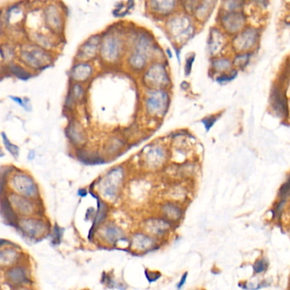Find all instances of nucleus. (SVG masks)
<instances>
[{
  "mask_svg": "<svg viewBox=\"0 0 290 290\" xmlns=\"http://www.w3.org/2000/svg\"><path fill=\"white\" fill-rule=\"evenodd\" d=\"M126 172L121 166L109 169L97 180V194L108 204H114L121 195L124 185Z\"/></svg>",
  "mask_w": 290,
  "mask_h": 290,
  "instance_id": "obj_1",
  "label": "nucleus"
},
{
  "mask_svg": "<svg viewBox=\"0 0 290 290\" xmlns=\"http://www.w3.org/2000/svg\"><path fill=\"white\" fill-rule=\"evenodd\" d=\"M95 238L106 247L125 249V250L129 251V237H127L125 230L115 221L108 220L100 226L97 230Z\"/></svg>",
  "mask_w": 290,
  "mask_h": 290,
  "instance_id": "obj_2",
  "label": "nucleus"
},
{
  "mask_svg": "<svg viewBox=\"0 0 290 290\" xmlns=\"http://www.w3.org/2000/svg\"><path fill=\"white\" fill-rule=\"evenodd\" d=\"M19 56L22 63L34 70L44 69L52 62V56L47 49L36 43H26L21 46Z\"/></svg>",
  "mask_w": 290,
  "mask_h": 290,
  "instance_id": "obj_3",
  "label": "nucleus"
},
{
  "mask_svg": "<svg viewBox=\"0 0 290 290\" xmlns=\"http://www.w3.org/2000/svg\"><path fill=\"white\" fill-rule=\"evenodd\" d=\"M177 226L159 214H152L142 220L140 230L163 242Z\"/></svg>",
  "mask_w": 290,
  "mask_h": 290,
  "instance_id": "obj_4",
  "label": "nucleus"
},
{
  "mask_svg": "<svg viewBox=\"0 0 290 290\" xmlns=\"http://www.w3.org/2000/svg\"><path fill=\"white\" fill-rule=\"evenodd\" d=\"M124 40L115 32L106 34L100 43V54L107 62L119 61L124 52Z\"/></svg>",
  "mask_w": 290,
  "mask_h": 290,
  "instance_id": "obj_5",
  "label": "nucleus"
},
{
  "mask_svg": "<svg viewBox=\"0 0 290 290\" xmlns=\"http://www.w3.org/2000/svg\"><path fill=\"white\" fill-rule=\"evenodd\" d=\"M129 242V252L139 255L157 250L162 243L157 238L140 229L131 234Z\"/></svg>",
  "mask_w": 290,
  "mask_h": 290,
  "instance_id": "obj_6",
  "label": "nucleus"
},
{
  "mask_svg": "<svg viewBox=\"0 0 290 290\" xmlns=\"http://www.w3.org/2000/svg\"><path fill=\"white\" fill-rule=\"evenodd\" d=\"M166 29L171 37L178 43L187 42L193 35V23L187 15H176L169 20Z\"/></svg>",
  "mask_w": 290,
  "mask_h": 290,
  "instance_id": "obj_7",
  "label": "nucleus"
},
{
  "mask_svg": "<svg viewBox=\"0 0 290 290\" xmlns=\"http://www.w3.org/2000/svg\"><path fill=\"white\" fill-rule=\"evenodd\" d=\"M169 103V94L166 89H149L145 95V109L151 116L163 117Z\"/></svg>",
  "mask_w": 290,
  "mask_h": 290,
  "instance_id": "obj_8",
  "label": "nucleus"
},
{
  "mask_svg": "<svg viewBox=\"0 0 290 290\" xmlns=\"http://www.w3.org/2000/svg\"><path fill=\"white\" fill-rule=\"evenodd\" d=\"M144 82L149 89H166L171 80L165 65L160 62L151 65L144 74Z\"/></svg>",
  "mask_w": 290,
  "mask_h": 290,
  "instance_id": "obj_9",
  "label": "nucleus"
},
{
  "mask_svg": "<svg viewBox=\"0 0 290 290\" xmlns=\"http://www.w3.org/2000/svg\"><path fill=\"white\" fill-rule=\"evenodd\" d=\"M10 186L18 195L27 199L38 196V188L34 179L25 173H17L10 178Z\"/></svg>",
  "mask_w": 290,
  "mask_h": 290,
  "instance_id": "obj_10",
  "label": "nucleus"
},
{
  "mask_svg": "<svg viewBox=\"0 0 290 290\" xmlns=\"http://www.w3.org/2000/svg\"><path fill=\"white\" fill-rule=\"evenodd\" d=\"M90 193L94 199H97V208H98L95 212V216L93 220V224H92L90 230L88 232V240L90 242H94L97 230L99 229L100 226H102L108 220L110 208H109V204L101 199L97 193H94V191H90Z\"/></svg>",
  "mask_w": 290,
  "mask_h": 290,
  "instance_id": "obj_11",
  "label": "nucleus"
},
{
  "mask_svg": "<svg viewBox=\"0 0 290 290\" xmlns=\"http://www.w3.org/2000/svg\"><path fill=\"white\" fill-rule=\"evenodd\" d=\"M184 207L176 202L165 200L158 206V214L179 226L184 216Z\"/></svg>",
  "mask_w": 290,
  "mask_h": 290,
  "instance_id": "obj_12",
  "label": "nucleus"
},
{
  "mask_svg": "<svg viewBox=\"0 0 290 290\" xmlns=\"http://www.w3.org/2000/svg\"><path fill=\"white\" fill-rule=\"evenodd\" d=\"M43 15L47 28L55 34L61 33L64 28V18L59 7L49 4L44 9Z\"/></svg>",
  "mask_w": 290,
  "mask_h": 290,
  "instance_id": "obj_13",
  "label": "nucleus"
},
{
  "mask_svg": "<svg viewBox=\"0 0 290 290\" xmlns=\"http://www.w3.org/2000/svg\"><path fill=\"white\" fill-rule=\"evenodd\" d=\"M145 165L149 168H158L166 162L167 154L166 150L161 146L154 145L145 153Z\"/></svg>",
  "mask_w": 290,
  "mask_h": 290,
  "instance_id": "obj_14",
  "label": "nucleus"
},
{
  "mask_svg": "<svg viewBox=\"0 0 290 290\" xmlns=\"http://www.w3.org/2000/svg\"><path fill=\"white\" fill-rule=\"evenodd\" d=\"M21 232L30 238H39L47 231V225L43 221L35 219H26L19 222Z\"/></svg>",
  "mask_w": 290,
  "mask_h": 290,
  "instance_id": "obj_15",
  "label": "nucleus"
},
{
  "mask_svg": "<svg viewBox=\"0 0 290 290\" xmlns=\"http://www.w3.org/2000/svg\"><path fill=\"white\" fill-rule=\"evenodd\" d=\"M100 43H101V39L100 36L94 35L83 43V44L80 47L76 55L78 56L81 61L88 62V60L94 58L96 56L97 53L99 52L100 49Z\"/></svg>",
  "mask_w": 290,
  "mask_h": 290,
  "instance_id": "obj_16",
  "label": "nucleus"
},
{
  "mask_svg": "<svg viewBox=\"0 0 290 290\" xmlns=\"http://www.w3.org/2000/svg\"><path fill=\"white\" fill-rule=\"evenodd\" d=\"M93 74H94V67H92L88 62L79 61L71 69L70 77L76 83H80L87 82L88 80H90Z\"/></svg>",
  "mask_w": 290,
  "mask_h": 290,
  "instance_id": "obj_17",
  "label": "nucleus"
},
{
  "mask_svg": "<svg viewBox=\"0 0 290 290\" xmlns=\"http://www.w3.org/2000/svg\"><path fill=\"white\" fill-rule=\"evenodd\" d=\"M9 201L13 208L18 211L20 214L28 215L34 212V205L25 197L18 194H13L9 197Z\"/></svg>",
  "mask_w": 290,
  "mask_h": 290,
  "instance_id": "obj_18",
  "label": "nucleus"
},
{
  "mask_svg": "<svg viewBox=\"0 0 290 290\" xmlns=\"http://www.w3.org/2000/svg\"><path fill=\"white\" fill-rule=\"evenodd\" d=\"M6 278L9 284L14 286H19L28 282V272L22 266H15L7 271Z\"/></svg>",
  "mask_w": 290,
  "mask_h": 290,
  "instance_id": "obj_19",
  "label": "nucleus"
},
{
  "mask_svg": "<svg viewBox=\"0 0 290 290\" xmlns=\"http://www.w3.org/2000/svg\"><path fill=\"white\" fill-rule=\"evenodd\" d=\"M244 22V16L239 13H227L221 18V23L224 28L231 33L241 28Z\"/></svg>",
  "mask_w": 290,
  "mask_h": 290,
  "instance_id": "obj_20",
  "label": "nucleus"
},
{
  "mask_svg": "<svg viewBox=\"0 0 290 290\" xmlns=\"http://www.w3.org/2000/svg\"><path fill=\"white\" fill-rule=\"evenodd\" d=\"M150 9L154 15L166 16L171 15L177 8L178 2L175 1H152L149 2Z\"/></svg>",
  "mask_w": 290,
  "mask_h": 290,
  "instance_id": "obj_21",
  "label": "nucleus"
},
{
  "mask_svg": "<svg viewBox=\"0 0 290 290\" xmlns=\"http://www.w3.org/2000/svg\"><path fill=\"white\" fill-rule=\"evenodd\" d=\"M167 193H168L167 195L169 196V198L166 200L176 202L180 205H183L184 202L187 200V189L185 188L184 186L179 185V184L170 187Z\"/></svg>",
  "mask_w": 290,
  "mask_h": 290,
  "instance_id": "obj_22",
  "label": "nucleus"
},
{
  "mask_svg": "<svg viewBox=\"0 0 290 290\" xmlns=\"http://www.w3.org/2000/svg\"><path fill=\"white\" fill-rule=\"evenodd\" d=\"M67 129V135L69 137L70 141H72L73 144L79 145L85 141L84 132L82 130V127L77 124H74V123L70 124Z\"/></svg>",
  "mask_w": 290,
  "mask_h": 290,
  "instance_id": "obj_23",
  "label": "nucleus"
},
{
  "mask_svg": "<svg viewBox=\"0 0 290 290\" xmlns=\"http://www.w3.org/2000/svg\"><path fill=\"white\" fill-rule=\"evenodd\" d=\"M223 45V38L217 29H213L209 40V50L212 55H215Z\"/></svg>",
  "mask_w": 290,
  "mask_h": 290,
  "instance_id": "obj_24",
  "label": "nucleus"
},
{
  "mask_svg": "<svg viewBox=\"0 0 290 290\" xmlns=\"http://www.w3.org/2000/svg\"><path fill=\"white\" fill-rule=\"evenodd\" d=\"M84 96V89L80 83H74L70 89L69 94L67 96V104L69 107L76 104V102L81 101Z\"/></svg>",
  "mask_w": 290,
  "mask_h": 290,
  "instance_id": "obj_25",
  "label": "nucleus"
},
{
  "mask_svg": "<svg viewBox=\"0 0 290 290\" xmlns=\"http://www.w3.org/2000/svg\"><path fill=\"white\" fill-rule=\"evenodd\" d=\"M8 69L13 76L16 77L19 80H28L32 77V74L29 71L18 63H15L13 61L8 64Z\"/></svg>",
  "mask_w": 290,
  "mask_h": 290,
  "instance_id": "obj_26",
  "label": "nucleus"
},
{
  "mask_svg": "<svg viewBox=\"0 0 290 290\" xmlns=\"http://www.w3.org/2000/svg\"><path fill=\"white\" fill-rule=\"evenodd\" d=\"M18 254L11 249H0V267L11 266L17 260Z\"/></svg>",
  "mask_w": 290,
  "mask_h": 290,
  "instance_id": "obj_27",
  "label": "nucleus"
},
{
  "mask_svg": "<svg viewBox=\"0 0 290 290\" xmlns=\"http://www.w3.org/2000/svg\"><path fill=\"white\" fill-rule=\"evenodd\" d=\"M253 33L251 30L246 31L245 33L239 36L235 40L236 45L239 47V49H248L247 47L250 45H252V43H254L251 40H254V35Z\"/></svg>",
  "mask_w": 290,
  "mask_h": 290,
  "instance_id": "obj_28",
  "label": "nucleus"
},
{
  "mask_svg": "<svg viewBox=\"0 0 290 290\" xmlns=\"http://www.w3.org/2000/svg\"><path fill=\"white\" fill-rule=\"evenodd\" d=\"M272 105L275 110H278L279 113H284L287 110L286 102L284 101V96L281 92L275 91L272 93Z\"/></svg>",
  "mask_w": 290,
  "mask_h": 290,
  "instance_id": "obj_29",
  "label": "nucleus"
},
{
  "mask_svg": "<svg viewBox=\"0 0 290 290\" xmlns=\"http://www.w3.org/2000/svg\"><path fill=\"white\" fill-rule=\"evenodd\" d=\"M231 67V62L227 59L218 58L212 61V69L216 72H226Z\"/></svg>",
  "mask_w": 290,
  "mask_h": 290,
  "instance_id": "obj_30",
  "label": "nucleus"
},
{
  "mask_svg": "<svg viewBox=\"0 0 290 290\" xmlns=\"http://www.w3.org/2000/svg\"><path fill=\"white\" fill-rule=\"evenodd\" d=\"M1 135H2V139H3V145H4L7 151L15 159H18L19 155H20V148L15 144L11 143V141H9L8 137H7L6 134H4V133H2Z\"/></svg>",
  "mask_w": 290,
  "mask_h": 290,
  "instance_id": "obj_31",
  "label": "nucleus"
},
{
  "mask_svg": "<svg viewBox=\"0 0 290 290\" xmlns=\"http://www.w3.org/2000/svg\"><path fill=\"white\" fill-rule=\"evenodd\" d=\"M269 267V261L266 258H261L260 260H256L253 266L254 274H260L266 272V270Z\"/></svg>",
  "mask_w": 290,
  "mask_h": 290,
  "instance_id": "obj_32",
  "label": "nucleus"
},
{
  "mask_svg": "<svg viewBox=\"0 0 290 290\" xmlns=\"http://www.w3.org/2000/svg\"><path fill=\"white\" fill-rule=\"evenodd\" d=\"M9 98L20 107L24 108L25 111L31 112L32 110V104H31L30 100L28 98L17 97V96H11V95H9Z\"/></svg>",
  "mask_w": 290,
  "mask_h": 290,
  "instance_id": "obj_33",
  "label": "nucleus"
},
{
  "mask_svg": "<svg viewBox=\"0 0 290 290\" xmlns=\"http://www.w3.org/2000/svg\"><path fill=\"white\" fill-rule=\"evenodd\" d=\"M145 273L149 283H154V282L157 281L158 279L161 277V274H160V272H150L148 269L145 270Z\"/></svg>",
  "mask_w": 290,
  "mask_h": 290,
  "instance_id": "obj_34",
  "label": "nucleus"
},
{
  "mask_svg": "<svg viewBox=\"0 0 290 290\" xmlns=\"http://www.w3.org/2000/svg\"><path fill=\"white\" fill-rule=\"evenodd\" d=\"M218 118H219V116L215 117L212 115V116L206 118V119L203 120V123H204V124L206 126V128L207 130H209L210 128H212V126L214 125V124L217 122Z\"/></svg>",
  "mask_w": 290,
  "mask_h": 290,
  "instance_id": "obj_35",
  "label": "nucleus"
},
{
  "mask_svg": "<svg viewBox=\"0 0 290 290\" xmlns=\"http://www.w3.org/2000/svg\"><path fill=\"white\" fill-rule=\"evenodd\" d=\"M61 237H62V230L58 226H55L54 229V235H53V242L55 244H59L61 242Z\"/></svg>",
  "mask_w": 290,
  "mask_h": 290,
  "instance_id": "obj_36",
  "label": "nucleus"
},
{
  "mask_svg": "<svg viewBox=\"0 0 290 290\" xmlns=\"http://www.w3.org/2000/svg\"><path fill=\"white\" fill-rule=\"evenodd\" d=\"M193 55L192 56H189V57H187V60H186V65H185V73L187 74H189L191 71V67H192V64H193Z\"/></svg>",
  "mask_w": 290,
  "mask_h": 290,
  "instance_id": "obj_37",
  "label": "nucleus"
},
{
  "mask_svg": "<svg viewBox=\"0 0 290 290\" xmlns=\"http://www.w3.org/2000/svg\"><path fill=\"white\" fill-rule=\"evenodd\" d=\"M187 272H184L182 276H181V279H180V281L179 282V284H177V290H181V288L184 286V284H186V281H187Z\"/></svg>",
  "mask_w": 290,
  "mask_h": 290,
  "instance_id": "obj_38",
  "label": "nucleus"
},
{
  "mask_svg": "<svg viewBox=\"0 0 290 290\" xmlns=\"http://www.w3.org/2000/svg\"><path fill=\"white\" fill-rule=\"evenodd\" d=\"M77 193H78V195L80 196V197H85V196L88 194V193H87V190L86 189H80Z\"/></svg>",
  "mask_w": 290,
  "mask_h": 290,
  "instance_id": "obj_39",
  "label": "nucleus"
},
{
  "mask_svg": "<svg viewBox=\"0 0 290 290\" xmlns=\"http://www.w3.org/2000/svg\"><path fill=\"white\" fill-rule=\"evenodd\" d=\"M4 156V153L3 152V150L0 148V158H3Z\"/></svg>",
  "mask_w": 290,
  "mask_h": 290,
  "instance_id": "obj_40",
  "label": "nucleus"
},
{
  "mask_svg": "<svg viewBox=\"0 0 290 290\" xmlns=\"http://www.w3.org/2000/svg\"><path fill=\"white\" fill-rule=\"evenodd\" d=\"M1 30H2V25H1V22H0V34H1Z\"/></svg>",
  "mask_w": 290,
  "mask_h": 290,
  "instance_id": "obj_41",
  "label": "nucleus"
},
{
  "mask_svg": "<svg viewBox=\"0 0 290 290\" xmlns=\"http://www.w3.org/2000/svg\"></svg>",
  "mask_w": 290,
  "mask_h": 290,
  "instance_id": "obj_42",
  "label": "nucleus"
}]
</instances>
